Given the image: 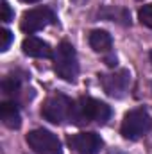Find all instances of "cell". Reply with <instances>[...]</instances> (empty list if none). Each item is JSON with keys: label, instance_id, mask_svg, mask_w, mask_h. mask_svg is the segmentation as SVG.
<instances>
[{"label": "cell", "instance_id": "30bf717a", "mask_svg": "<svg viewBox=\"0 0 152 154\" xmlns=\"http://www.w3.org/2000/svg\"><path fill=\"white\" fill-rule=\"evenodd\" d=\"M22 50L29 57H43V59L54 57V50L50 48V45L47 41H43V39L36 38V36H29V38L23 39Z\"/></svg>", "mask_w": 152, "mask_h": 154}, {"label": "cell", "instance_id": "277c9868", "mask_svg": "<svg viewBox=\"0 0 152 154\" xmlns=\"http://www.w3.org/2000/svg\"><path fill=\"white\" fill-rule=\"evenodd\" d=\"M74 102L68 95L65 93H54L50 97H47V100L41 106V116L56 125H61L65 122H70L72 118V109H74Z\"/></svg>", "mask_w": 152, "mask_h": 154}, {"label": "cell", "instance_id": "8fae6325", "mask_svg": "<svg viewBox=\"0 0 152 154\" xmlns=\"http://www.w3.org/2000/svg\"><path fill=\"white\" fill-rule=\"evenodd\" d=\"M0 120L9 129H18L22 125V115L18 109V104L13 100H4L0 104Z\"/></svg>", "mask_w": 152, "mask_h": 154}, {"label": "cell", "instance_id": "6da1fadb", "mask_svg": "<svg viewBox=\"0 0 152 154\" xmlns=\"http://www.w3.org/2000/svg\"><path fill=\"white\" fill-rule=\"evenodd\" d=\"M113 115L111 108L93 97H79L74 102V109H72V118L70 124L74 125H88V124H99L104 125Z\"/></svg>", "mask_w": 152, "mask_h": 154}, {"label": "cell", "instance_id": "2e32d148", "mask_svg": "<svg viewBox=\"0 0 152 154\" xmlns=\"http://www.w3.org/2000/svg\"><path fill=\"white\" fill-rule=\"evenodd\" d=\"M13 18H14V13H13L9 2L4 0V2H2V22H4V23H9Z\"/></svg>", "mask_w": 152, "mask_h": 154}, {"label": "cell", "instance_id": "8992f818", "mask_svg": "<svg viewBox=\"0 0 152 154\" xmlns=\"http://www.w3.org/2000/svg\"><path fill=\"white\" fill-rule=\"evenodd\" d=\"M57 22V16L56 13L50 9V7H34V9H29L22 14V20H20V29L25 32V34H34L41 29L48 27V25H54Z\"/></svg>", "mask_w": 152, "mask_h": 154}, {"label": "cell", "instance_id": "3957f363", "mask_svg": "<svg viewBox=\"0 0 152 154\" xmlns=\"http://www.w3.org/2000/svg\"><path fill=\"white\" fill-rule=\"evenodd\" d=\"M152 129V118L145 108H134L123 115L120 133L125 140H140Z\"/></svg>", "mask_w": 152, "mask_h": 154}, {"label": "cell", "instance_id": "9a60e30c", "mask_svg": "<svg viewBox=\"0 0 152 154\" xmlns=\"http://www.w3.org/2000/svg\"><path fill=\"white\" fill-rule=\"evenodd\" d=\"M0 36H2V45H0V50L2 52H5L7 48H9V45H11V41H13V32L9 31V29H2L0 31Z\"/></svg>", "mask_w": 152, "mask_h": 154}, {"label": "cell", "instance_id": "5b68a950", "mask_svg": "<svg viewBox=\"0 0 152 154\" xmlns=\"http://www.w3.org/2000/svg\"><path fill=\"white\" fill-rule=\"evenodd\" d=\"M25 142L36 154H61L63 152L61 140L52 131L43 129V127L32 129L31 133H27Z\"/></svg>", "mask_w": 152, "mask_h": 154}, {"label": "cell", "instance_id": "ac0fdd59", "mask_svg": "<svg viewBox=\"0 0 152 154\" xmlns=\"http://www.w3.org/2000/svg\"><path fill=\"white\" fill-rule=\"evenodd\" d=\"M149 56H150V61H152V50H150V54H149Z\"/></svg>", "mask_w": 152, "mask_h": 154}, {"label": "cell", "instance_id": "52a82bcc", "mask_svg": "<svg viewBox=\"0 0 152 154\" xmlns=\"http://www.w3.org/2000/svg\"><path fill=\"white\" fill-rule=\"evenodd\" d=\"M99 82L109 97L123 99L129 91V86H131V74L125 68L108 72V74H99Z\"/></svg>", "mask_w": 152, "mask_h": 154}, {"label": "cell", "instance_id": "4fadbf2b", "mask_svg": "<svg viewBox=\"0 0 152 154\" xmlns=\"http://www.w3.org/2000/svg\"><path fill=\"white\" fill-rule=\"evenodd\" d=\"M0 88H2V93L7 95V97H9V95H18L20 90H22V77H18L16 74L5 75L2 79Z\"/></svg>", "mask_w": 152, "mask_h": 154}, {"label": "cell", "instance_id": "ba28073f", "mask_svg": "<svg viewBox=\"0 0 152 154\" xmlns=\"http://www.w3.org/2000/svg\"><path fill=\"white\" fill-rule=\"evenodd\" d=\"M68 145L77 154H99L104 147V142L100 134L95 131H86V133H75L68 136Z\"/></svg>", "mask_w": 152, "mask_h": 154}, {"label": "cell", "instance_id": "7c38bea8", "mask_svg": "<svg viewBox=\"0 0 152 154\" xmlns=\"http://www.w3.org/2000/svg\"><path fill=\"white\" fill-rule=\"evenodd\" d=\"M99 16L100 18H106V20H113V22L116 20V22H120L123 25H131V16L122 7H106V9L99 11Z\"/></svg>", "mask_w": 152, "mask_h": 154}, {"label": "cell", "instance_id": "e0dca14e", "mask_svg": "<svg viewBox=\"0 0 152 154\" xmlns=\"http://www.w3.org/2000/svg\"><path fill=\"white\" fill-rule=\"evenodd\" d=\"M20 2H25V4H34V2H39V0H20Z\"/></svg>", "mask_w": 152, "mask_h": 154}, {"label": "cell", "instance_id": "7a4b0ae2", "mask_svg": "<svg viewBox=\"0 0 152 154\" xmlns=\"http://www.w3.org/2000/svg\"><path fill=\"white\" fill-rule=\"evenodd\" d=\"M54 72L66 82H75L79 75V59H77L75 47L63 39L57 48L54 50Z\"/></svg>", "mask_w": 152, "mask_h": 154}, {"label": "cell", "instance_id": "9c48e42d", "mask_svg": "<svg viewBox=\"0 0 152 154\" xmlns=\"http://www.w3.org/2000/svg\"><path fill=\"white\" fill-rule=\"evenodd\" d=\"M90 41V47L99 52V54H104V61L108 66L114 68L116 66V56L113 54V38L108 31L104 29H93L88 36Z\"/></svg>", "mask_w": 152, "mask_h": 154}, {"label": "cell", "instance_id": "5bb4252c", "mask_svg": "<svg viewBox=\"0 0 152 154\" xmlns=\"http://www.w3.org/2000/svg\"><path fill=\"white\" fill-rule=\"evenodd\" d=\"M138 20H140L141 25L152 29V4H145V5L140 7V11H138Z\"/></svg>", "mask_w": 152, "mask_h": 154}]
</instances>
